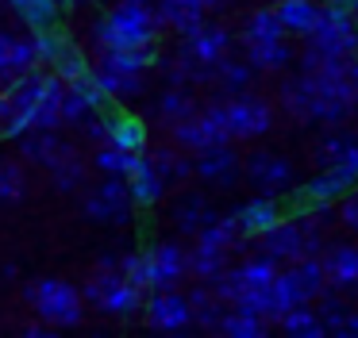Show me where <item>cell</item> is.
Returning a JSON list of instances; mask_svg holds the SVG:
<instances>
[{
  "label": "cell",
  "instance_id": "6da1fadb",
  "mask_svg": "<svg viewBox=\"0 0 358 338\" xmlns=\"http://www.w3.org/2000/svg\"><path fill=\"white\" fill-rule=\"evenodd\" d=\"M158 4L155 0H112V8L89 27L96 54L101 50H131V46L158 43Z\"/></svg>",
  "mask_w": 358,
  "mask_h": 338
},
{
  "label": "cell",
  "instance_id": "277c9868",
  "mask_svg": "<svg viewBox=\"0 0 358 338\" xmlns=\"http://www.w3.org/2000/svg\"><path fill=\"white\" fill-rule=\"evenodd\" d=\"M355 54H358L355 12H339V8L324 4V15H320L316 31L308 35V50H304V58H301V69L331 61V58H355Z\"/></svg>",
  "mask_w": 358,
  "mask_h": 338
},
{
  "label": "cell",
  "instance_id": "7402d4cb",
  "mask_svg": "<svg viewBox=\"0 0 358 338\" xmlns=\"http://www.w3.org/2000/svg\"><path fill=\"white\" fill-rule=\"evenodd\" d=\"M93 77L101 81L112 104H127V100L143 96V89H147V73H131V69L108 66V61H93Z\"/></svg>",
  "mask_w": 358,
  "mask_h": 338
},
{
  "label": "cell",
  "instance_id": "4fadbf2b",
  "mask_svg": "<svg viewBox=\"0 0 358 338\" xmlns=\"http://www.w3.org/2000/svg\"><path fill=\"white\" fill-rule=\"evenodd\" d=\"M108 92L101 89V81L89 69L78 81H66V100H62V127H85L93 115L108 112Z\"/></svg>",
  "mask_w": 358,
  "mask_h": 338
},
{
  "label": "cell",
  "instance_id": "7bdbcfd3",
  "mask_svg": "<svg viewBox=\"0 0 358 338\" xmlns=\"http://www.w3.org/2000/svg\"><path fill=\"white\" fill-rule=\"evenodd\" d=\"M339 219H343V227H350V230H358V184L347 192V196L339 200Z\"/></svg>",
  "mask_w": 358,
  "mask_h": 338
},
{
  "label": "cell",
  "instance_id": "d590c367",
  "mask_svg": "<svg viewBox=\"0 0 358 338\" xmlns=\"http://www.w3.org/2000/svg\"><path fill=\"white\" fill-rule=\"evenodd\" d=\"M270 327H273L270 319L247 311V307H227L224 319H220V335H227V338H262Z\"/></svg>",
  "mask_w": 358,
  "mask_h": 338
},
{
  "label": "cell",
  "instance_id": "5b68a950",
  "mask_svg": "<svg viewBox=\"0 0 358 338\" xmlns=\"http://www.w3.org/2000/svg\"><path fill=\"white\" fill-rule=\"evenodd\" d=\"M327 292V273H324V258H301L293 265H281L278 281H273V304H278V319L289 307L301 304H316Z\"/></svg>",
  "mask_w": 358,
  "mask_h": 338
},
{
  "label": "cell",
  "instance_id": "ba28073f",
  "mask_svg": "<svg viewBox=\"0 0 358 338\" xmlns=\"http://www.w3.org/2000/svg\"><path fill=\"white\" fill-rule=\"evenodd\" d=\"M243 177L255 192L262 196H296L301 181H296V166L278 150H250L243 161Z\"/></svg>",
  "mask_w": 358,
  "mask_h": 338
},
{
  "label": "cell",
  "instance_id": "30bf717a",
  "mask_svg": "<svg viewBox=\"0 0 358 338\" xmlns=\"http://www.w3.org/2000/svg\"><path fill=\"white\" fill-rule=\"evenodd\" d=\"M185 277H189V250L178 238H158L143 250V284H147V292L178 288Z\"/></svg>",
  "mask_w": 358,
  "mask_h": 338
},
{
  "label": "cell",
  "instance_id": "d6986e66",
  "mask_svg": "<svg viewBox=\"0 0 358 338\" xmlns=\"http://www.w3.org/2000/svg\"><path fill=\"white\" fill-rule=\"evenodd\" d=\"M127 189H131V196H135V207H155V204H162V200H166L170 181L162 177V169L155 166L150 154H139L135 169L127 173Z\"/></svg>",
  "mask_w": 358,
  "mask_h": 338
},
{
  "label": "cell",
  "instance_id": "c3c4849f",
  "mask_svg": "<svg viewBox=\"0 0 358 338\" xmlns=\"http://www.w3.org/2000/svg\"><path fill=\"white\" fill-rule=\"evenodd\" d=\"M58 4H62V8H66V4H70V0H58Z\"/></svg>",
  "mask_w": 358,
  "mask_h": 338
},
{
  "label": "cell",
  "instance_id": "e575fe53",
  "mask_svg": "<svg viewBox=\"0 0 358 338\" xmlns=\"http://www.w3.org/2000/svg\"><path fill=\"white\" fill-rule=\"evenodd\" d=\"M278 96H281V108H285L293 119L312 123V89H308V77H304V73L285 77L281 89H278Z\"/></svg>",
  "mask_w": 358,
  "mask_h": 338
},
{
  "label": "cell",
  "instance_id": "74e56055",
  "mask_svg": "<svg viewBox=\"0 0 358 338\" xmlns=\"http://www.w3.org/2000/svg\"><path fill=\"white\" fill-rule=\"evenodd\" d=\"M227 265H231V254H216V250H204V246L189 250V277H196L201 284H216Z\"/></svg>",
  "mask_w": 358,
  "mask_h": 338
},
{
  "label": "cell",
  "instance_id": "9c48e42d",
  "mask_svg": "<svg viewBox=\"0 0 358 338\" xmlns=\"http://www.w3.org/2000/svg\"><path fill=\"white\" fill-rule=\"evenodd\" d=\"M170 135H173V146H181L185 154L208 150V146H220V142H235L231 131H227L224 100L201 108L196 115H189V119H181V123H170Z\"/></svg>",
  "mask_w": 358,
  "mask_h": 338
},
{
  "label": "cell",
  "instance_id": "681fc988",
  "mask_svg": "<svg viewBox=\"0 0 358 338\" xmlns=\"http://www.w3.org/2000/svg\"><path fill=\"white\" fill-rule=\"evenodd\" d=\"M0 4H4V0H0Z\"/></svg>",
  "mask_w": 358,
  "mask_h": 338
},
{
  "label": "cell",
  "instance_id": "52a82bcc",
  "mask_svg": "<svg viewBox=\"0 0 358 338\" xmlns=\"http://www.w3.org/2000/svg\"><path fill=\"white\" fill-rule=\"evenodd\" d=\"M81 215L101 227H127L135 215V196L127 189V177H104L101 184L81 196Z\"/></svg>",
  "mask_w": 358,
  "mask_h": 338
},
{
  "label": "cell",
  "instance_id": "f546056e",
  "mask_svg": "<svg viewBox=\"0 0 358 338\" xmlns=\"http://www.w3.org/2000/svg\"><path fill=\"white\" fill-rule=\"evenodd\" d=\"M158 4V20L166 23V27H173V31H193L196 23H204V12L208 8L201 4V0H155Z\"/></svg>",
  "mask_w": 358,
  "mask_h": 338
},
{
  "label": "cell",
  "instance_id": "4dcf8cb0",
  "mask_svg": "<svg viewBox=\"0 0 358 338\" xmlns=\"http://www.w3.org/2000/svg\"><path fill=\"white\" fill-rule=\"evenodd\" d=\"M189 304H193V327L220 330V319H224L227 304L220 300V292L212 288V284H201V288L189 292Z\"/></svg>",
  "mask_w": 358,
  "mask_h": 338
},
{
  "label": "cell",
  "instance_id": "9a60e30c",
  "mask_svg": "<svg viewBox=\"0 0 358 338\" xmlns=\"http://www.w3.org/2000/svg\"><path fill=\"white\" fill-rule=\"evenodd\" d=\"M39 61V46H35V35H12V31L0 27V89L16 84L20 77L35 73Z\"/></svg>",
  "mask_w": 358,
  "mask_h": 338
},
{
  "label": "cell",
  "instance_id": "bcb514c9",
  "mask_svg": "<svg viewBox=\"0 0 358 338\" xmlns=\"http://www.w3.org/2000/svg\"><path fill=\"white\" fill-rule=\"evenodd\" d=\"M204 8H208V12H216V8H224V0H201Z\"/></svg>",
  "mask_w": 358,
  "mask_h": 338
},
{
  "label": "cell",
  "instance_id": "b9f144b4",
  "mask_svg": "<svg viewBox=\"0 0 358 338\" xmlns=\"http://www.w3.org/2000/svg\"><path fill=\"white\" fill-rule=\"evenodd\" d=\"M27 196V173L16 158H0V204H20Z\"/></svg>",
  "mask_w": 358,
  "mask_h": 338
},
{
  "label": "cell",
  "instance_id": "ac0fdd59",
  "mask_svg": "<svg viewBox=\"0 0 358 338\" xmlns=\"http://www.w3.org/2000/svg\"><path fill=\"white\" fill-rule=\"evenodd\" d=\"M231 215H235V223H239L243 238H258V235H266L270 227H278V223L285 219V207H281L278 196H262V192H255V196L243 200Z\"/></svg>",
  "mask_w": 358,
  "mask_h": 338
},
{
  "label": "cell",
  "instance_id": "ee69618b",
  "mask_svg": "<svg viewBox=\"0 0 358 338\" xmlns=\"http://www.w3.org/2000/svg\"><path fill=\"white\" fill-rule=\"evenodd\" d=\"M327 8H339V12H358V0H324Z\"/></svg>",
  "mask_w": 358,
  "mask_h": 338
},
{
  "label": "cell",
  "instance_id": "f1b7e54d",
  "mask_svg": "<svg viewBox=\"0 0 358 338\" xmlns=\"http://www.w3.org/2000/svg\"><path fill=\"white\" fill-rule=\"evenodd\" d=\"M155 112L162 123H181V119H189V115H196L201 108H196V96L185 84H166L155 100Z\"/></svg>",
  "mask_w": 358,
  "mask_h": 338
},
{
  "label": "cell",
  "instance_id": "7c38bea8",
  "mask_svg": "<svg viewBox=\"0 0 358 338\" xmlns=\"http://www.w3.org/2000/svg\"><path fill=\"white\" fill-rule=\"evenodd\" d=\"M35 46H39V61L55 69L62 81H78V77H85L89 69H93V61L81 54V46L58 27L35 31Z\"/></svg>",
  "mask_w": 358,
  "mask_h": 338
},
{
  "label": "cell",
  "instance_id": "7dc6e473",
  "mask_svg": "<svg viewBox=\"0 0 358 338\" xmlns=\"http://www.w3.org/2000/svg\"><path fill=\"white\" fill-rule=\"evenodd\" d=\"M78 4H108V0H78Z\"/></svg>",
  "mask_w": 358,
  "mask_h": 338
},
{
  "label": "cell",
  "instance_id": "e0dca14e",
  "mask_svg": "<svg viewBox=\"0 0 358 338\" xmlns=\"http://www.w3.org/2000/svg\"><path fill=\"white\" fill-rule=\"evenodd\" d=\"M312 161H316V169H335L350 184H358V138L343 135V131H327L316 142Z\"/></svg>",
  "mask_w": 358,
  "mask_h": 338
},
{
  "label": "cell",
  "instance_id": "8d00e7d4",
  "mask_svg": "<svg viewBox=\"0 0 358 338\" xmlns=\"http://www.w3.org/2000/svg\"><path fill=\"white\" fill-rule=\"evenodd\" d=\"M135 161H139L135 150H124V146H112V142H101L93 154V169L101 177H127L135 169Z\"/></svg>",
  "mask_w": 358,
  "mask_h": 338
},
{
  "label": "cell",
  "instance_id": "8fae6325",
  "mask_svg": "<svg viewBox=\"0 0 358 338\" xmlns=\"http://www.w3.org/2000/svg\"><path fill=\"white\" fill-rule=\"evenodd\" d=\"M224 115H227V131L235 142H255V138L273 131V108L255 92H235L224 100Z\"/></svg>",
  "mask_w": 358,
  "mask_h": 338
},
{
  "label": "cell",
  "instance_id": "d4e9b609",
  "mask_svg": "<svg viewBox=\"0 0 358 338\" xmlns=\"http://www.w3.org/2000/svg\"><path fill=\"white\" fill-rule=\"evenodd\" d=\"M104 123H108V142L124 146V150L143 154L147 150V123L131 112H104Z\"/></svg>",
  "mask_w": 358,
  "mask_h": 338
},
{
  "label": "cell",
  "instance_id": "5bb4252c",
  "mask_svg": "<svg viewBox=\"0 0 358 338\" xmlns=\"http://www.w3.org/2000/svg\"><path fill=\"white\" fill-rule=\"evenodd\" d=\"M150 330H162V335H178V330L193 327V304H189L185 292L178 288H158L147 292V304H143Z\"/></svg>",
  "mask_w": 358,
  "mask_h": 338
},
{
  "label": "cell",
  "instance_id": "cb8c5ba5",
  "mask_svg": "<svg viewBox=\"0 0 358 338\" xmlns=\"http://www.w3.org/2000/svg\"><path fill=\"white\" fill-rule=\"evenodd\" d=\"M16 142H20V158L31 161V166H43V169H50L66 150H70V142H66L58 131H39V127L20 135Z\"/></svg>",
  "mask_w": 358,
  "mask_h": 338
},
{
  "label": "cell",
  "instance_id": "2e32d148",
  "mask_svg": "<svg viewBox=\"0 0 358 338\" xmlns=\"http://www.w3.org/2000/svg\"><path fill=\"white\" fill-rule=\"evenodd\" d=\"M193 169L212 189H235V181L243 177V158L235 154L231 142H220V146H208V150H196Z\"/></svg>",
  "mask_w": 358,
  "mask_h": 338
},
{
  "label": "cell",
  "instance_id": "f6af8a7d",
  "mask_svg": "<svg viewBox=\"0 0 358 338\" xmlns=\"http://www.w3.org/2000/svg\"><path fill=\"white\" fill-rule=\"evenodd\" d=\"M0 277H4V281H16V277H20V269H16V265H12V261H8V265L0 269Z\"/></svg>",
  "mask_w": 358,
  "mask_h": 338
},
{
  "label": "cell",
  "instance_id": "484cf974",
  "mask_svg": "<svg viewBox=\"0 0 358 338\" xmlns=\"http://www.w3.org/2000/svg\"><path fill=\"white\" fill-rule=\"evenodd\" d=\"M273 8H278L289 35H304V38L316 31L320 15H324V0H278Z\"/></svg>",
  "mask_w": 358,
  "mask_h": 338
},
{
  "label": "cell",
  "instance_id": "603a6c76",
  "mask_svg": "<svg viewBox=\"0 0 358 338\" xmlns=\"http://www.w3.org/2000/svg\"><path fill=\"white\" fill-rule=\"evenodd\" d=\"M216 207L204 200V192H185V196H178L173 200V207H170V219H173V227L181 230V235H201L204 227H208L212 219H216Z\"/></svg>",
  "mask_w": 358,
  "mask_h": 338
},
{
  "label": "cell",
  "instance_id": "1f68e13d",
  "mask_svg": "<svg viewBox=\"0 0 358 338\" xmlns=\"http://www.w3.org/2000/svg\"><path fill=\"white\" fill-rule=\"evenodd\" d=\"M285 23H281L278 8H255L243 23V43H273V38H285Z\"/></svg>",
  "mask_w": 358,
  "mask_h": 338
},
{
  "label": "cell",
  "instance_id": "836d02e7",
  "mask_svg": "<svg viewBox=\"0 0 358 338\" xmlns=\"http://www.w3.org/2000/svg\"><path fill=\"white\" fill-rule=\"evenodd\" d=\"M247 61L258 73H281V69L293 61V46L285 38H273V43H250L247 46Z\"/></svg>",
  "mask_w": 358,
  "mask_h": 338
},
{
  "label": "cell",
  "instance_id": "4316f807",
  "mask_svg": "<svg viewBox=\"0 0 358 338\" xmlns=\"http://www.w3.org/2000/svg\"><path fill=\"white\" fill-rule=\"evenodd\" d=\"M320 315L327 323V335L335 338H355L358 335V307H350L347 300L335 296V288H327L320 296Z\"/></svg>",
  "mask_w": 358,
  "mask_h": 338
},
{
  "label": "cell",
  "instance_id": "d6a6232c",
  "mask_svg": "<svg viewBox=\"0 0 358 338\" xmlns=\"http://www.w3.org/2000/svg\"><path fill=\"white\" fill-rule=\"evenodd\" d=\"M8 4L16 12V20L27 23L31 31L58 27V20H62V4L58 0H8Z\"/></svg>",
  "mask_w": 358,
  "mask_h": 338
},
{
  "label": "cell",
  "instance_id": "44dd1931",
  "mask_svg": "<svg viewBox=\"0 0 358 338\" xmlns=\"http://www.w3.org/2000/svg\"><path fill=\"white\" fill-rule=\"evenodd\" d=\"M324 273H327V288L335 292H355L358 288V246L355 242H335L324 254Z\"/></svg>",
  "mask_w": 358,
  "mask_h": 338
},
{
  "label": "cell",
  "instance_id": "8992f818",
  "mask_svg": "<svg viewBox=\"0 0 358 338\" xmlns=\"http://www.w3.org/2000/svg\"><path fill=\"white\" fill-rule=\"evenodd\" d=\"M231 54V31L220 23H196L193 31L181 35V50L178 58L189 66L193 81H212L216 66Z\"/></svg>",
  "mask_w": 358,
  "mask_h": 338
},
{
  "label": "cell",
  "instance_id": "3957f363",
  "mask_svg": "<svg viewBox=\"0 0 358 338\" xmlns=\"http://www.w3.org/2000/svg\"><path fill=\"white\" fill-rule=\"evenodd\" d=\"M27 304H31L35 315L47 319L55 330H70V327H81L89 300L73 281H62V277H39V281L27 288Z\"/></svg>",
  "mask_w": 358,
  "mask_h": 338
},
{
  "label": "cell",
  "instance_id": "ffe728a7",
  "mask_svg": "<svg viewBox=\"0 0 358 338\" xmlns=\"http://www.w3.org/2000/svg\"><path fill=\"white\" fill-rule=\"evenodd\" d=\"M350 189H355V184H350L347 177H339L335 169H316L308 181H301L296 196H301L304 207H335Z\"/></svg>",
  "mask_w": 358,
  "mask_h": 338
},
{
  "label": "cell",
  "instance_id": "ab89813d",
  "mask_svg": "<svg viewBox=\"0 0 358 338\" xmlns=\"http://www.w3.org/2000/svg\"><path fill=\"white\" fill-rule=\"evenodd\" d=\"M47 173H50V184H55L58 192H78L81 184H85V166H81V158H78L73 146L47 169Z\"/></svg>",
  "mask_w": 358,
  "mask_h": 338
},
{
  "label": "cell",
  "instance_id": "7a4b0ae2",
  "mask_svg": "<svg viewBox=\"0 0 358 338\" xmlns=\"http://www.w3.org/2000/svg\"><path fill=\"white\" fill-rule=\"evenodd\" d=\"M81 292H85L89 304L101 315H108V319H135V315L143 311V304H147V288L135 284L124 269H101L96 265V273L85 281Z\"/></svg>",
  "mask_w": 358,
  "mask_h": 338
},
{
  "label": "cell",
  "instance_id": "f35d334b",
  "mask_svg": "<svg viewBox=\"0 0 358 338\" xmlns=\"http://www.w3.org/2000/svg\"><path fill=\"white\" fill-rule=\"evenodd\" d=\"M255 73H258V69L250 66V61H239V58H231V54H227V58L216 66V73H212V81H216L220 89L227 92V96H235V92H247V89H250V81H255Z\"/></svg>",
  "mask_w": 358,
  "mask_h": 338
},
{
  "label": "cell",
  "instance_id": "60d3db41",
  "mask_svg": "<svg viewBox=\"0 0 358 338\" xmlns=\"http://www.w3.org/2000/svg\"><path fill=\"white\" fill-rule=\"evenodd\" d=\"M150 158H155V166L162 169L166 181H173V184H185L189 177H196L193 158H185L181 146H178V150H173V146H158V150H150Z\"/></svg>",
  "mask_w": 358,
  "mask_h": 338
},
{
  "label": "cell",
  "instance_id": "83f0119b",
  "mask_svg": "<svg viewBox=\"0 0 358 338\" xmlns=\"http://www.w3.org/2000/svg\"><path fill=\"white\" fill-rule=\"evenodd\" d=\"M278 327H281V335H289V338H324L327 335L324 315H320V307H312V304L289 307V311L278 319Z\"/></svg>",
  "mask_w": 358,
  "mask_h": 338
}]
</instances>
